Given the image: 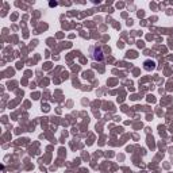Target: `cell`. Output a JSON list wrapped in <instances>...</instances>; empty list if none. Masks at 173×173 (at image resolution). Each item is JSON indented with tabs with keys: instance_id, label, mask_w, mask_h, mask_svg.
Masks as SVG:
<instances>
[{
	"instance_id": "obj_1",
	"label": "cell",
	"mask_w": 173,
	"mask_h": 173,
	"mask_svg": "<svg viewBox=\"0 0 173 173\" xmlns=\"http://www.w3.org/2000/svg\"><path fill=\"white\" fill-rule=\"evenodd\" d=\"M145 68H146L147 70L154 69V62H152V64H150V62H146V66H145Z\"/></svg>"
}]
</instances>
